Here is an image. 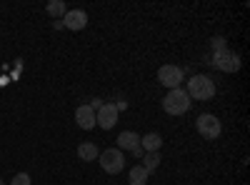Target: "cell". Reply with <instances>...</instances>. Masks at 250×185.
Returning <instances> with one entry per match:
<instances>
[{
	"label": "cell",
	"mask_w": 250,
	"mask_h": 185,
	"mask_svg": "<svg viewBox=\"0 0 250 185\" xmlns=\"http://www.w3.org/2000/svg\"><path fill=\"white\" fill-rule=\"evenodd\" d=\"M185 83H188L185 93L190 95V100H213L215 98V80L210 75L198 73L190 80H185Z\"/></svg>",
	"instance_id": "1"
},
{
	"label": "cell",
	"mask_w": 250,
	"mask_h": 185,
	"mask_svg": "<svg viewBox=\"0 0 250 185\" xmlns=\"http://www.w3.org/2000/svg\"><path fill=\"white\" fill-rule=\"evenodd\" d=\"M190 105H193V100L183 88L168 90V95L163 98V110L168 115H185L188 110H190Z\"/></svg>",
	"instance_id": "2"
},
{
	"label": "cell",
	"mask_w": 250,
	"mask_h": 185,
	"mask_svg": "<svg viewBox=\"0 0 250 185\" xmlns=\"http://www.w3.org/2000/svg\"><path fill=\"white\" fill-rule=\"evenodd\" d=\"M98 163H100V168L105 170V173L118 175V173L125 168V155H123V150H118V148H108V150H103V153L98 155Z\"/></svg>",
	"instance_id": "3"
},
{
	"label": "cell",
	"mask_w": 250,
	"mask_h": 185,
	"mask_svg": "<svg viewBox=\"0 0 250 185\" xmlns=\"http://www.w3.org/2000/svg\"><path fill=\"white\" fill-rule=\"evenodd\" d=\"M195 128H198V133H200L205 140H215V138H220V133H223V123H220L213 113H203V115H198Z\"/></svg>",
	"instance_id": "4"
},
{
	"label": "cell",
	"mask_w": 250,
	"mask_h": 185,
	"mask_svg": "<svg viewBox=\"0 0 250 185\" xmlns=\"http://www.w3.org/2000/svg\"><path fill=\"white\" fill-rule=\"evenodd\" d=\"M158 80H160V85H165L168 90H175L185 83V73L178 65H163L158 70Z\"/></svg>",
	"instance_id": "5"
},
{
	"label": "cell",
	"mask_w": 250,
	"mask_h": 185,
	"mask_svg": "<svg viewBox=\"0 0 250 185\" xmlns=\"http://www.w3.org/2000/svg\"><path fill=\"white\" fill-rule=\"evenodd\" d=\"M213 68L223 70V73H238L240 70V58L230 50H220V53H213Z\"/></svg>",
	"instance_id": "6"
},
{
	"label": "cell",
	"mask_w": 250,
	"mask_h": 185,
	"mask_svg": "<svg viewBox=\"0 0 250 185\" xmlns=\"http://www.w3.org/2000/svg\"><path fill=\"white\" fill-rule=\"evenodd\" d=\"M115 123H118V105L115 103H103L100 110L95 113V125L103 130H110L115 128Z\"/></svg>",
	"instance_id": "7"
},
{
	"label": "cell",
	"mask_w": 250,
	"mask_h": 185,
	"mask_svg": "<svg viewBox=\"0 0 250 185\" xmlns=\"http://www.w3.org/2000/svg\"><path fill=\"white\" fill-rule=\"evenodd\" d=\"M60 20H62V28H68V30H83V28L88 25V13L75 8V10H68Z\"/></svg>",
	"instance_id": "8"
},
{
	"label": "cell",
	"mask_w": 250,
	"mask_h": 185,
	"mask_svg": "<svg viewBox=\"0 0 250 185\" xmlns=\"http://www.w3.org/2000/svg\"><path fill=\"white\" fill-rule=\"evenodd\" d=\"M75 123L83 130H93L95 128V110L90 105H78L75 108Z\"/></svg>",
	"instance_id": "9"
},
{
	"label": "cell",
	"mask_w": 250,
	"mask_h": 185,
	"mask_svg": "<svg viewBox=\"0 0 250 185\" xmlns=\"http://www.w3.org/2000/svg\"><path fill=\"white\" fill-rule=\"evenodd\" d=\"M140 145V135L133 133V130H123L118 135V150H133Z\"/></svg>",
	"instance_id": "10"
},
{
	"label": "cell",
	"mask_w": 250,
	"mask_h": 185,
	"mask_svg": "<svg viewBox=\"0 0 250 185\" xmlns=\"http://www.w3.org/2000/svg\"><path fill=\"white\" fill-rule=\"evenodd\" d=\"M160 145H163V138L158 133H148L140 138V148L145 153H160Z\"/></svg>",
	"instance_id": "11"
},
{
	"label": "cell",
	"mask_w": 250,
	"mask_h": 185,
	"mask_svg": "<svg viewBox=\"0 0 250 185\" xmlns=\"http://www.w3.org/2000/svg\"><path fill=\"white\" fill-rule=\"evenodd\" d=\"M98 155H100V150H98L95 143H80L78 145V158L80 160L90 163V160H98Z\"/></svg>",
	"instance_id": "12"
},
{
	"label": "cell",
	"mask_w": 250,
	"mask_h": 185,
	"mask_svg": "<svg viewBox=\"0 0 250 185\" xmlns=\"http://www.w3.org/2000/svg\"><path fill=\"white\" fill-rule=\"evenodd\" d=\"M148 170H145L143 165H133L130 168V173H128V183L130 185H145V183H148Z\"/></svg>",
	"instance_id": "13"
},
{
	"label": "cell",
	"mask_w": 250,
	"mask_h": 185,
	"mask_svg": "<svg viewBox=\"0 0 250 185\" xmlns=\"http://www.w3.org/2000/svg\"><path fill=\"white\" fill-rule=\"evenodd\" d=\"M48 15L53 18V20H60L62 15H65L68 13V5L65 3H62V0H50V3H48Z\"/></svg>",
	"instance_id": "14"
},
{
	"label": "cell",
	"mask_w": 250,
	"mask_h": 185,
	"mask_svg": "<svg viewBox=\"0 0 250 185\" xmlns=\"http://www.w3.org/2000/svg\"><path fill=\"white\" fill-rule=\"evenodd\" d=\"M160 153H145L143 155V163H140V165L145 168V170H148V173H153V170H158V165H160Z\"/></svg>",
	"instance_id": "15"
},
{
	"label": "cell",
	"mask_w": 250,
	"mask_h": 185,
	"mask_svg": "<svg viewBox=\"0 0 250 185\" xmlns=\"http://www.w3.org/2000/svg\"><path fill=\"white\" fill-rule=\"evenodd\" d=\"M210 45H213V53L228 50V43H225V38H220V35H218V38H213V43H210Z\"/></svg>",
	"instance_id": "16"
},
{
	"label": "cell",
	"mask_w": 250,
	"mask_h": 185,
	"mask_svg": "<svg viewBox=\"0 0 250 185\" xmlns=\"http://www.w3.org/2000/svg\"><path fill=\"white\" fill-rule=\"evenodd\" d=\"M10 185H30V175H28V173H18V175L10 180Z\"/></svg>",
	"instance_id": "17"
},
{
	"label": "cell",
	"mask_w": 250,
	"mask_h": 185,
	"mask_svg": "<svg viewBox=\"0 0 250 185\" xmlns=\"http://www.w3.org/2000/svg\"><path fill=\"white\" fill-rule=\"evenodd\" d=\"M88 105H90V108H93V110L98 113V110H100V105H103V100H100V98H93V100L88 103Z\"/></svg>",
	"instance_id": "18"
},
{
	"label": "cell",
	"mask_w": 250,
	"mask_h": 185,
	"mask_svg": "<svg viewBox=\"0 0 250 185\" xmlns=\"http://www.w3.org/2000/svg\"><path fill=\"white\" fill-rule=\"evenodd\" d=\"M130 153H133V155H135V158H143V155H145V150H143V148H140V145H138V148H133V150H130Z\"/></svg>",
	"instance_id": "19"
}]
</instances>
